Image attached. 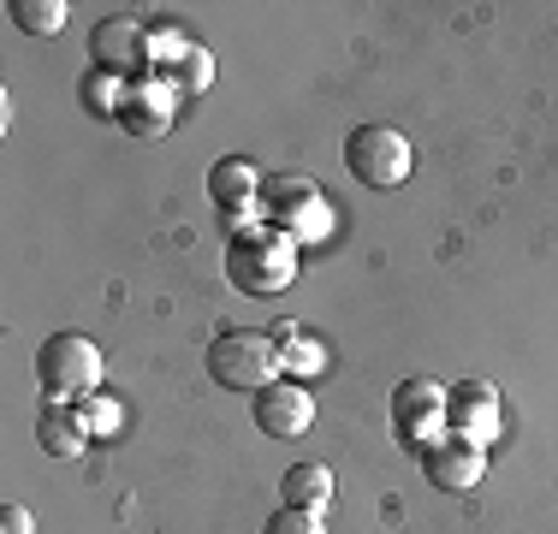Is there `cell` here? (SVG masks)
Instances as JSON below:
<instances>
[{"label": "cell", "instance_id": "cell-10", "mask_svg": "<svg viewBox=\"0 0 558 534\" xmlns=\"http://www.w3.org/2000/svg\"><path fill=\"white\" fill-rule=\"evenodd\" d=\"M315 422V392L303 380H274L256 392V427L268 439H298Z\"/></svg>", "mask_w": 558, "mask_h": 534}, {"label": "cell", "instance_id": "cell-3", "mask_svg": "<svg viewBox=\"0 0 558 534\" xmlns=\"http://www.w3.org/2000/svg\"><path fill=\"white\" fill-rule=\"evenodd\" d=\"M333 196L322 191L315 179H303V172H274V179H262V214H268L274 232H286L291 244H322L327 232H333Z\"/></svg>", "mask_w": 558, "mask_h": 534}, {"label": "cell", "instance_id": "cell-12", "mask_svg": "<svg viewBox=\"0 0 558 534\" xmlns=\"http://www.w3.org/2000/svg\"><path fill=\"white\" fill-rule=\"evenodd\" d=\"M208 196L220 203V214L262 208V172H256V160H244V155L215 160V167H208Z\"/></svg>", "mask_w": 558, "mask_h": 534}, {"label": "cell", "instance_id": "cell-20", "mask_svg": "<svg viewBox=\"0 0 558 534\" xmlns=\"http://www.w3.org/2000/svg\"><path fill=\"white\" fill-rule=\"evenodd\" d=\"M77 416H84L89 439H113L119 427H125V410H119V398H108V392H89L84 404H77Z\"/></svg>", "mask_w": 558, "mask_h": 534}, {"label": "cell", "instance_id": "cell-22", "mask_svg": "<svg viewBox=\"0 0 558 534\" xmlns=\"http://www.w3.org/2000/svg\"><path fill=\"white\" fill-rule=\"evenodd\" d=\"M36 523H31V511L24 505H0V534H31Z\"/></svg>", "mask_w": 558, "mask_h": 534}, {"label": "cell", "instance_id": "cell-8", "mask_svg": "<svg viewBox=\"0 0 558 534\" xmlns=\"http://www.w3.org/2000/svg\"><path fill=\"white\" fill-rule=\"evenodd\" d=\"M446 427L475 446H494L499 427H505V404H499V386L494 380H458L446 398Z\"/></svg>", "mask_w": 558, "mask_h": 534}, {"label": "cell", "instance_id": "cell-7", "mask_svg": "<svg viewBox=\"0 0 558 534\" xmlns=\"http://www.w3.org/2000/svg\"><path fill=\"white\" fill-rule=\"evenodd\" d=\"M89 60L101 65V72H113V77H149L155 65H149V31L143 24H131V19H101L96 31H89Z\"/></svg>", "mask_w": 558, "mask_h": 534}, {"label": "cell", "instance_id": "cell-21", "mask_svg": "<svg viewBox=\"0 0 558 534\" xmlns=\"http://www.w3.org/2000/svg\"><path fill=\"white\" fill-rule=\"evenodd\" d=\"M262 534H327V529H322V511H291V505H286V511L268 517V529H262Z\"/></svg>", "mask_w": 558, "mask_h": 534}, {"label": "cell", "instance_id": "cell-13", "mask_svg": "<svg viewBox=\"0 0 558 534\" xmlns=\"http://www.w3.org/2000/svg\"><path fill=\"white\" fill-rule=\"evenodd\" d=\"M36 446H43L48 458H60V463L84 458L89 427H84V416H77V404H43V416H36Z\"/></svg>", "mask_w": 558, "mask_h": 534}, {"label": "cell", "instance_id": "cell-11", "mask_svg": "<svg viewBox=\"0 0 558 534\" xmlns=\"http://www.w3.org/2000/svg\"><path fill=\"white\" fill-rule=\"evenodd\" d=\"M172 113H179V89L167 84V77H131L125 89V107H119V125L131 131V137H161L172 125Z\"/></svg>", "mask_w": 558, "mask_h": 534}, {"label": "cell", "instance_id": "cell-5", "mask_svg": "<svg viewBox=\"0 0 558 534\" xmlns=\"http://www.w3.org/2000/svg\"><path fill=\"white\" fill-rule=\"evenodd\" d=\"M344 167H351V179L368 184V191H392V184L410 179L416 149H410V137L392 125H356L351 137H344Z\"/></svg>", "mask_w": 558, "mask_h": 534}, {"label": "cell", "instance_id": "cell-16", "mask_svg": "<svg viewBox=\"0 0 558 534\" xmlns=\"http://www.w3.org/2000/svg\"><path fill=\"white\" fill-rule=\"evenodd\" d=\"M12 24H19L24 36H60L65 19H72V7L65 0H7Z\"/></svg>", "mask_w": 558, "mask_h": 534}, {"label": "cell", "instance_id": "cell-2", "mask_svg": "<svg viewBox=\"0 0 558 534\" xmlns=\"http://www.w3.org/2000/svg\"><path fill=\"white\" fill-rule=\"evenodd\" d=\"M36 386L48 404H84L101 392V344L89 332H54L36 344Z\"/></svg>", "mask_w": 558, "mask_h": 534}, {"label": "cell", "instance_id": "cell-4", "mask_svg": "<svg viewBox=\"0 0 558 534\" xmlns=\"http://www.w3.org/2000/svg\"><path fill=\"white\" fill-rule=\"evenodd\" d=\"M286 374V356H279L274 332L256 327H226L215 344H208V380L232 386V392H262Z\"/></svg>", "mask_w": 558, "mask_h": 534}, {"label": "cell", "instance_id": "cell-14", "mask_svg": "<svg viewBox=\"0 0 558 534\" xmlns=\"http://www.w3.org/2000/svg\"><path fill=\"white\" fill-rule=\"evenodd\" d=\"M279 499H286L291 511H327V505H333V470H327V463H291V470L279 475Z\"/></svg>", "mask_w": 558, "mask_h": 534}, {"label": "cell", "instance_id": "cell-18", "mask_svg": "<svg viewBox=\"0 0 558 534\" xmlns=\"http://www.w3.org/2000/svg\"><path fill=\"white\" fill-rule=\"evenodd\" d=\"M167 84L179 89V101H184V96H203V89L215 84V53H208V48H191V53H184V60L167 72Z\"/></svg>", "mask_w": 558, "mask_h": 534}, {"label": "cell", "instance_id": "cell-6", "mask_svg": "<svg viewBox=\"0 0 558 534\" xmlns=\"http://www.w3.org/2000/svg\"><path fill=\"white\" fill-rule=\"evenodd\" d=\"M446 398H451V386L428 380V374L398 380V392H392V427H398V439H404L410 451H428L440 434H451V427H446Z\"/></svg>", "mask_w": 558, "mask_h": 534}, {"label": "cell", "instance_id": "cell-9", "mask_svg": "<svg viewBox=\"0 0 558 534\" xmlns=\"http://www.w3.org/2000/svg\"><path fill=\"white\" fill-rule=\"evenodd\" d=\"M422 475L440 493H470V487H482V475H487V446H475V439H463V434H440L422 451Z\"/></svg>", "mask_w": 558, "mask_h": 534}, {"label": "cell", "instance_id": "cell-15", "mask_svg": "<svg viewBox=\"0 0 558 534\" xmlns=\"http://www.w3.org/2000/svg\"><path fill=\"white\" fill-rule=\"evenodd\" d=\"M125 77H113V72H101V65H89L84 77H77V101H84V113H96V119H119V107H125Z\"/></svg>", "mask_w": 558, "mask_h": 534}, {"label": "cell", "instance_id": "cell-17", "mask_svg": "<svg viewBox=\"0 0 558 534\" xmlns=\"http://www.w3.org/2000/svg\"><path fill=\"white\" fill-rule=\"evenodd\" d=\"M274 339H279V356H286V368L291 374H315L327 363V351H322V339H310L303 327H291V320H279L274 327Z\"/></svg>", "mask_w": 558, "mask_h": 534}, {"label": "cell", "instance_id": "cell-1", "mask_svg": "<svg viewBox=\"0 0 558 534\" xmlns=\"http://www.w3.org/2000/svg\"><path fill=\"white\" fill-rule=\"evenodd\" d=\"M226 279L244 298H279L298 279V244L286 232H274L268 220L244 226V232L226 238Z\"/></svg>", "mask_w": 558, "mask_h": 534}, {"label": "cell", "instance_id": "cell-19", "mask_svg": "<svg viewBox=\"0 0 558 534\" xmlns=\"http://www.w3.org/2000/svg\"><path fill=\"white\" fill-rule=\"evenodd\" d=\"M191 48H196V43L179 31V24H149V65H155V77H167Z\"/></svg>", "mask_w": 558, "mask_h": 534}]
</instances>
